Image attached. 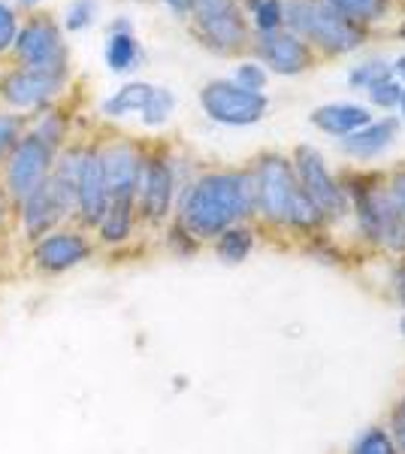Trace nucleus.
I'll list each match as a JSON object with an SVG mask.
<instances>
[{
    "label": "nucleus",
    "mask_w": 405,
    "mask_h": 454,
    "mask_svg": "<svg viewBox=\"0 0 405 454\" xmlns=\"http://www.w3.org/2000/svg\"><path fill=\"white\" fill-rule=\"evenodd\" d=\"M200 106L215 124L248 128V124H257L267 115L269 100L263 91H248L233 79H212L200 91Z\"/></svg>",
    "instance_id": "nucleus-6"
},
{
    "label": "nucleus",
    "mask_w": 405,
    "mask_h": 454,
    "mask_svg": "<svg viewBox=\"0 0 405 454\" xmlns=\"http://www.w3.org/2000/svg\"><path fill=\"white\" fill-rule=\"evenodd\" d=\"M400 109H402V115H405V88H402V98H400Z\"/></svg>",
    "instance_id": "nucleus-43"
},
{
    "label": "nucleus",
    "mask_w": 405,
    "mask_h": 454,
    "mask_svg": "<svg viewBox=\"0 0 405 454\" xmlns=\"http://www.w3.org/2000/svg\"><path fill=\"white\" fill-rule=\"evenodd\" d=\"M387 194L393 197L396 209H400V212H402V218H405V167H402V170H396L393 176H390Z\"/></svg>",
    "instance_id": "nucleus-36"
},
{
    "label": "nucleus",
    "mask_w": 405,
    "mask_h": 454,
    "mask_svg": "<svg viewBox=\"0 0 405 454\" xmlns=\"http://www.w3.org/2000/svg\"><path fill=\"white\" fill-rule=\"evenodd\" d=\"M21 134H25V124H21L19 115L0 113V167H4L6 158H10L12 145L21 140Z\"/></svg>",
    "instance_id": "nucleus-31"
},
{
    "label": "nucleus",
    "mask_w": 405,
    "mask_h": 454,
    "mask_svg": "<svg viewBox=\"0 0 405 454\" xmlns=\"http://www.w3.org/2000/svg\"><path fill=\"white\" fill-rule=\"evenodd\" d=\"M12 49L25 67L67 70V46H64L61 31L49 19H34L25 27H19Z\"/></svg>",
    "instance_id": "nucleus-11"
},
{
    "label": "nucleus",
    "mask_w": 405,
    "mask_h": 454,
    "mask_svg": "<svg viewBox=\"0 0 405 454\" xmlns=\"http://www.w3.org/2000/svg\"><path fill=\"white\" fill-rule=\"evenodd\" d=\"M91 254L94 243L82 227H58V231L31 243V267L40 276H64L82 267Z\"/></svg>",
    "instance_id": "nucleus-8"
},
{
    "label": "nucleus",
    "mask_w": 405,
    "mask_h": 454,
    "mask_svg": "<svg viewBox=\"0 0 405 454\" xmlns=\"http://www.w3.org/2000/svg\"><path fill=\"white\" fill-rule=\"evenodd\" d=\"M284 25L293 36L321 46L330 55L354 52L363 43V27L342 19L323 0H284Z\"/></svg>",
    "instance_id": "nucleus-2"
},
{
    "label": "nucleus",
    "mask_w": 405,
    "mask_h": 454,
    "mask_svg": "<svg viewBox=\"0 0 405 454\" xmlns=\"http://www.w3.org/2000/svg\"><path fill=\"white\" fill-rule=\"evenodd\" d=\"M252 192H254V212L269 224H284L287 209L293 203V194L300 192L293 164L284 155H261L252 170Z\"/></svg>",
    "instance_id": "nucleus-5"
},
{
    "label": "nucleus",
    "mask_w": 405,
    "mask_h": 454,
    "mask_svg": "<svg viewBox=\"0 0 405 454\" xmlns=\"http://www.w3.org/2000/svg\"><path fill=\"white\" fill-rule=\"evenodd\" d=\"M385 76H393L387 67V61H381V58H375V61L370 64H360V67L351 70V76H348V82L354 85V88H370L372 82H378V79H385Z\"/></svg>",
    "instance_id": "nucleus-32"
},
{
    "label": "nucleus",
    "mask_w": 405,
    "mask_h": 454,
    "mask_svg": "<svg viewBox=\"0 0 405 454\" xmlns=\"http://www.w3.org/2000/svg\"><path fill=\"white\" fill-rule=\"evenodd\" d=\"M402 412H405V409H402Z\"/></svg>",
    "instance_id": "nucleus-46"
},
{
    "label": "nucleus",
    "mask_w": 405,
    "mask_h": 454,
    "mask_svg": "<svg viewBox=\"0 0 405 454\" xmlns=\"http://www.w3.org/2000/svg\"><path fill=\"white\" fill-rule=\"evenodd\" d=\"M139 61H143V49H139L130 21H115L106 36V67L113 73H134Z\"/></svg>",
    "instance_id": "nucleus-18"
},
{
    "label": "nucleus",
    "mask_w": 405,
    "mask_h": 454,
    "mask_svg": "<svg viewBox=\"0 0 405 454\" xmlns=\"http://www.w3.org/2000/svg\"><path fill=\"white\" fill-rule=\"evenodd\" d=\"M94 19H97V0H73L67 6V12H64V27L76 34V31L91 27Z\"/></svg>",
    "instance_id": "nucleus-29"
},
{
    "label": "nucleus",
    "mask_w": 405,
    "mask_h": 454,
    "mask_svg": "<svg viewBox=\"0 0 405 454\" xmlns=\"http://www.w3.org/2000/svg\"><path fill=\"white\" fill-rule=\"evenodd\" d=\"M175 200V170L167 155H145L136 188V218L145 224H164Z\"/></svg>",
    "instance_id": "nucleus-10"
},
{
    "label": "nucleus",
    "mask_w": 405,
    "mask_h": 454,
    "mask_svg": "<svg viewBox=\"0 0 405 454\" xmlns=\"http://www.w3.org/2000/svg\"><path fill=\"white\" fill-rule=\"evenodd\" d=\"M100 164H103V179H106L109 200L136 203L139 176H143V164H145L143 152H139L134 143H113V145H106V149H100Z\"/></svg>",
    "instance_id": "nucleus-13"
},
{
    "label": "nucleus",
    "mask_w": 405,
    "mask_h": 454,
    "mask_svg": "<svg viewBox=\"0 0 405 454\" xmlns=\"http://www.w3.org/2000/svg\"><path fill=\"white\" fill-rule=\"evenodd\" d=\"M284 224H291L293 231H318V227L323 224L321 209L315 207V200L303 192V188L293 194V203H291V209H287Z\"/></svg>",
    "instance_id": "nucleus-24"
},
{
    "label": "nucleus",
    "mask_w": 405,
    "mask_h": 454,
    "mask_svg": "<svg viewBox=\"0 0 405 454\" xmlns=\"http://www.w3.org/2000/svg\"><path fill=\"white\" fill-rule=\"evenodd\" d=\"M136 203L134 200H109V209L97 224V239L103 246H121L134 237Z\"/></svg>",
    "instance_id": "nucleus-20"
},
{
    "label": "nucleus",
    "mask_w": 405,
    "mask_h": 454,
    "mask_svg": "<svg viewBox=\"0 0 405 454\" xmlns=\"http://www.w3.org/2000/svg\"><path fill=\"white\" fill-rule=\"evenodd\" d=\"M375 212H378V246L390 248L393 254H405V218L387 188L375 192Z\"/></svg>",
    "instance_id": "nucleus-19"
},
{
    "label": "nucleus",
    "mask_w": 405,
    "mask_h": 454,
    "mask_svg": "<svg viewBox=\"0 0 405 454\" xmlns=\"http://www.w3.org/2000/svg\"><path fill=\"white\" fill-rule=\"evenodd\" d=\"M152 91H154V85H149V82L121 85L113 98L103 100V115H106V119H128V115H134V113L139 115L143 106L149 104Z\"/></svg>",
    "instance_id": "nucleus-21"
},
{
    "label": "nucleus",
    "mask_w": 405,
    "mask_h": 454,
    "mask_svg": "<svg viewBox=\"0 0 405 454\" xmlns=\"http://www.w3.org/2000/svg\"><path fill=\"white\" fill-rule=\"evenodd\" d=\"M233 82L248 88V91H263V88H267V70L254 61H245L237 67V79H233Z\"/></svg>",
    "instance_id": "nucleus-35"
},
{
    "label": "nucleus",
    "mask_w": 405,
    "mask_h": 454,
    "mask_svg": "<svg viewBox=\"0 0 405 454\" xmlns=\"http://www.w3.org/2000/svg\"><path fill=\"white\" fill-rule=\"evenodd\" d=\"M400 327H402V333H405V315H402V321H400Z\"/></svg>",
    "instance_id": "nucleus-44"
},
{
    "label": "nucleus",
    "mask_w": 405,
    "mask_h": 454,
    "mask_svg": "<svg viewBox=\"0 0 405 454\" xmlns=\"http://www.w3.org/2000/svg\"><path fill=\"white\" fill-rule=\"evenodd\" d=\"M402 36H405V27H402Z\"/></svg>",
    "instance_id": "nucleus-45"
},
{
    "label": "nucleus",
    "mask_w": 405,
    "mask_h": 454,
    "mask_svg": "<svg viewBox=\"0 0 405 454\" xmlns=\"http://www.w3.org/2000/svg\"><path fill=\"white\" fill-rule=\"evenodd\" d=\"M197 19V31L206 43H209L215 52H237L245 46V21L237 6L215 16H194Z\"/></svg>",
    "instance_id": "nucleus-16"
},
{
    "label": "nucleus",
    "mask_w": 405,
    "mask_h": 454,
    "mask_svg": "<svg viewBox=\"0 0 405 454\" xmlns=\"http://www.w3.org/2000/svg\"><path fill=\"white\" fill-rule=\"evenodd\" d=\"M370 121H372V113L360 104H327L312 113L315 128L333 137H348V134H354V130L366 128Z\"/></svg>",
    "instance_id": "nucleus-17"
},
{
    "label": "nucleus",
    "mask_w": 405,
    "mask_h": 454,
    "mask_svg": "<svg viewBox=\"0 0 405 454\" xmlns=\"http://www.w3.org/2000/svg\"><path fill=\"white\" fill-rule=\"evenodd\" d=\"M291 164H293V173H297L300 188L315 200L323 222H339V218L348 212V197H345L342 185L336 182V176L330 173L321 152L312 149V145H297Z\"/></svg>",
    "instance_id": "nucleus-7"
},
{
    "label": "nucleus",
    "mask_w": 405,
    "mask_h": 454,
    "mask_svg": "<svg viewBox=\"0 0 405 454\" xmlns=\"http://www.w3.org/2000/svg\"><path fill=\"white\" fill-rule=\"evenodd\" d=\"M390 436H393V442H396V451L405 454V412L393 415V430H390Z\"/></svg>",
    "instance_id": "nucleus-38"
},
{
    "label": "nucleus",
    "mask_w": 405,
    "mask_h": 454,
    "mask_svg": "<svg viewBox=\"0 0 405 454\" xmlns=\"http://www.w3.org/2000/svg\"><path fill=\"white\" fill-rule=\"evenodd\" d=\"M164 4L175 12V16H182V19L194 16V0H164Z\"/></svg>",
    "instance_id": "nucleus-39"
},
{
    "label": "nucleus",
    "mask_w": 405,
    "mask_h": 454,
    "mask_svg": "<svg viewBox=\"0 0 405 454\" xmlns=\"http://www.w3.org/2000/svg\"><path fill=\"white\" fill-rule=\"evenodd\" d=\"M31 134L40 137V140L46 143L49 149H55L58 155H61L64 140H67V119H64L58 109H46V113L36 119V124L31 128Z\"/></svg>",
    "instance_id": "nucleus-25"
},
{
    "label": "nucleus",
    "mask_w": 405,
    "mask_h": 454,
    "mask_svg": "<svg viewBox=\"0 0 405 454\" xmlns=\"http://www.w3.org/2000/svg\"><path fill=\"white\" fill-rule=\"evenodd\" d=\"M257 52H261L263 64H267L269 70H276L278 76H297V73H303L308 64H312L308 43H303L300 36H293L291 31L261 34Z\"/></svg>",
    "instance_id": "nucleus-14"
},
{
    "label": "nucleus",
    "mask_w": 405,
    "mask_h": 454,
    "mask_svg": "<svg viewBox=\"0 0 405 454\" xmlns=\"http://www.w3.org/2000/svg\"><path fill=\"white\" fill-rule=\"evenodd\" d=\"M254 10V27L261 34L282 31L284 25V0H257Z\"/></svg>",
    "instance_id": "nucleus-28"
},
{
    "label": "nucleus",
    "mask_w": 405,
    "mask_h": 454,
    "mask_svg": "<svg viewBox=\"0 0 405 454\" xmlns=\"http://www.w3.org/2000/svg\"><path fill=\"white\" fill-rule=\"evenodd\" d=\"M330 10H336L342 19L363 25V21H378L387 12L390 0H323Z\"/></svg>",
    "instance_id": "nucleus-23"
},
{
    "label": "nucleus",
    "mask_w": 405,
    "mask_h": 454,
    "mask_svg": "<svg viewBox=\"0 0 405 454\" xmlns=\"http://www.w3.org/2000/svg\"><path fill=\"white\" fill-rule=\"evenodd\" d=\"M16 34H19V19H16V10H12L6 0H0V55L10 52L12 43H16Z\"/></svg>",
    "instance_id": "nucleus-34"
},
{
    "label": "nucleus",
    "mask_w": 405,
    "mask_h": 454,
    "mask_svg": "<svg viewBox=\"0 0 405 454\" xmlns=\"http://www.w3.org/2000/svg\"><path fill=\"white\" fill-rule=\"evenodd\" d=\"M167 246H169V252L179 254V258H191V254H197V248H200V243H197V239L191 237V233H188L179 222L169 224V231H167Z\"/></svg>",
    "instance_id": "nucleus-33"
},
{
    "label": "nucleus",
    "mask_w": 405,
    "mask_h": 454,
    "mask_svg": "<svg viewBox=\"0 0 405 454\" xmlns=\"http://www.w3.org/2000/svg\"><path fill=\"white\" fill-rule=\"evenodd\" d=\"M390 73H393V79H405V55L396 58L393 67H390Z\"/></svg>",
    "instance_id": "nucleus-41"
},
{
    "label": "nucleus",
    "mask_w": 405,
    "mask_h": 454,
    "mask_svg": "<svg viewBox=\"0 0 405 454\" xmlns=\"http://www.w3.org/2000/svg\"><path fill=\"white\" fill-rule=\"evenodd\" d=\"M58 160V152L49 149L40 137H34L31 130L21 134V140L12 145L10 158L4 160V194L12 207H21V203L31 197L36 188L51 176V167Z\"/></svg>",
    "instance_id": "nucleus-3"
},
{
    "label": "nucleus",
    "mask_w": 405,
    "mask_h": 454,
    "mask_svg": "<svg viewBox=\"0 0 405 454\" xmlns=\"http://www.w3.org/2000/svg\"><path fill=\"white\" fill-rule=\"evenodd\" d=\"M366 94H370V100H372L375 106H381V109H393V106H400L402 85H400V79L385 76V79H378V82H372L370 88H366Z\"/></svg>",
    "instance_id": "nucleus-30"
},
{
    "label": "nucleus",
    "mask_w": 405,
    "mask_h": 454,
    "mask_svg": "<svg viewBox=\"0 0 405 454\" xmlns=\"http://www.w3.org/2000/svg\"><path fill=\"white\" fill-rule=\"evenodd\" d=\"M393 285H396V297H400V303L405 306V263L400 270H396V276H393Z\"/></svg>",
    "instance_id": "nucleus-40"
},
{
    "label": "nucleus",
    "mask_w": 405,
    "mask_h": 454,
    "mask_svg": "<svg viewBox=\"0 0 405 454\" xmlns=\"http://www.w3.org/2000/svg\"><path fill=\"white\" fill-rule=\"evenodd\" d=\"M212 243H215L218 261L242 263L254 248V231H252V227H245V224H233V227H227L218 239H212Z\"/></svg>",
    "instance_id": "nucleus-22"
},
{
    "label": "nucleus",
    "mask_w": 405,
    "mask_h": 454,
    "mask_svg": "<svg viewBox=\"0 0 405 454\" xmlns=\"http://www.w3.org/2000/svg\"><path fill=\"white\" fill-rule=\"evenodd\" d=\"M109 209V192L103 179L100 149H85L76 176V218L82 231H97Z\"/></svg>",
    "instance_id": "nucleus-12"
},
{
    "label": "nucleus",
    "mask_w": 405,
    "mask_h": 454,
    "mask_svg": "<svg viewBox=\"0 0 405 454\" xmlns=\"http://www.w3.org/2000/svg\"><path fill=\"white\" fill-rule=\"evenodd\" d=\"M237 6L233 0H194V16H215V12H224Z\"/></svg>",
    "instance_id": "nucleus-37"
},
{
    "label": "nucleus",
    "mask_w": 405,
    "mask_h": 454,
    "mask_svg": "<svg viewBox=\"0 0 405 454\" xmlns=\"http://www.w3.org/2000/svg\"><path fill=\"white\" fill-rule=\"evenodd\" d=\"M173 109H175V94L169 91V88H164V85H154L149 104L143 106L139 119H143L145 128H160V124H167V121H169Z\"/></svg>",
    "instance_id": "nucleus-26"
},
{
    "label": "nucleus",
    "mask_w": 405,
    "mask_h": 454,
    "mask_svg": "<svg viewBox=\"0 0 405 454\" xmlns=\"http://www.w3.org/2000/svg\"><path fill=\"white\" fill-rule=\"evenodd\" d=\"M254 215V192L252 173L218 170L194 179L182 194L179 222L197 243L218 239L227 227L242 224Z\"/></svg>",
    "instance_id": "nucleus-1"
},
{
    "label": "nucleus",
    "mask_w": 405,
    "mask_h": 454,
    "mask_svg": "<svg viewBox=\"0 0 405 454\" xmlns=\"http://www.w3.org/2000/svg\"><path fill=\"white\" fill-rule=\"evenodd\" d=\"M70 215H76V185L64 182L55 173L19 207L21 233L27 243H36L46 233L58 231Z\"/></svg>",
    "instance_id": "nucleus-4"
},
{
    "label": "nucleus",
    "mask_w": 405,
    "mask_h": 454,
    "mask_svg": "<svg viewBox=\"0 0 405 454\" xmlns=\"http://www.w3.org/2000/svg\"><path fill=\"white\" fill-rule=\"evenodd\" d=\"M19 4H21V6H25V10H34V6H36V4H40V0H19Z\"/></svg>",
    "instance_id": "nucleus-42"
},
{
    "label": "nucleus",
    "mask_w": 405,
    "mask_h": 454,
    "mask_svg": "<svg viewBox=\"0 0 405 454\" xmlns=\"http://www.w3.org/2000/svg\"><path fill=\"white\" fill-rule=\"evenodd\" d=\"M396 137H400V121L381 119V121H370L366 128L354 130V134L342 137L339 149L357 160H372V158H378L381 152H387Z\"/></svg>",
    "instance_id": "nucleus-15"
},
{
    "label": "nucleus",
    "mask_w": 405,
    "mask_h": 454,
    "mask_svg": "<svg viewBox=\"0 0 405 454\" xmlns=\"http://www.w3.org/2000/svg\"><path fill=\"white\" fill-rule=\"evenodd\" d=\"M348 454H400V451H396V442H393V436H390V430L370 427L354 439Z\"/></svg>",
    "instance_id": "nucleus-27"
},
{
    "label": "nucleus",
    "mask_w": 405,
    "mask_h": 454,
    "mask_svg": "<svg viewBox=\"0 0 405 454\" xmlns=\"http://www.w3.org/2000/svg\"><path fill=\"white\" fill-rule=\"evenodd\" d=\"M67 85V70H36L16 67L0 79V100L19 113L46 109Z\"/></svg>",
    "instance_id": "nucleus-9"
}]
</instances>
